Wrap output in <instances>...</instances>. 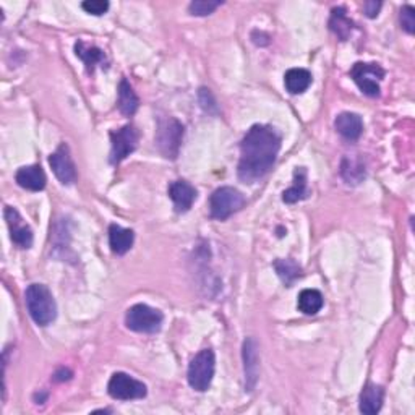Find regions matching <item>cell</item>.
<instances>
[{
    "label": "cell",
    "instance_id": "18",
    "mask_svg": "<svg viewBox=\"0 0 415 415\" xmlns=\"http://www.w3.org/2000/svg\"><path fill=\"white\" fill-rule=\"evenodd\" d=\"M286 90L291 94L305 93L312 85V74L305 69H291L284 75Z\"/></svg>",
    "mask_w": 415,
    "mask_h": 415
},
{
    "label": "cell",
    "instance_id": "3",
    "mask_svg": "<svg viewBox=\"0 0 415 415\" xmlns=\"http://www.w3.org/2000/svg\"><path fill=\"white\" fill-rule=\"evenodd\" d=\"M216 370V357L211 349H203L188 365V385L195 391H206L211 386Z\"/></svg>",
    "mask_w": 415,
    "mask_h": 415
},
{
    "label": "cell",
    "instance_id": "11",
    "mask_svg": "<svg viewBox=\"0 0 415 415\" xmlns=\"http://www.w3.org/2000/svg\"><path fill=\"white\" fill-rule=\"evenodd\" d=\"M243 375H245V391L252 392L259 378V356L258 344L253 337H247L242 347Z\"/></svg>",
    "mask_w": 415,
    "mask_h": 415
},
{
    "label": "cell",
    "instance_id": "9",
    "mask_svg": "<svg viewBox=\"0 0 415 415\" xmlns=\"http://www.w3.org/2000/svg\"><path fill=\"white\" fill-rule=\"evenodd\" d=\"M352 80L370 98L380 96V81L385 78V70L378 64L357 62L351 70Z\"/></svg>",
    "mask_w": 415,
    "mask_h": 415
},
{
    "label": "cell",
    "instance_id": "20",
    "mask_svg": "<svg viewBox=\"0 0 415 415\" xmlns=\"http://www.w3.org/2000/svg\"><path fill=\"white\" fill-rule=\"evenodd\" d=\"M138 106H140V99H138L134 88L125 78H122L119 85V110L127 117H130L136 112Z\"/></svg>",
    "mask_w": 415,
    "mask_h": 415
},
{
    "label": "cell",
    "instance_id": "6",
    "mask_svg": "<svg viewBox=\"0 0 415 415\" xmlns=\"http://www.w3.org/2000/svg\"><path fill=\"white\" fill-rule=\"evenodd\" d=\"M184 138V125L175 119H165L159 122L156 145L164 158L175 159Z\"/></svg>",
    "mask_w": 415,
    "mask_h": 415
},
{
    "label": "cell",
    "instance_id": "4",
    "mask_svg": "<svg viewBox=\"0 0 415 415\" xmlns=\"http://www.w3.org/2000/svg\"><path fill=\"white\" fill-rule=\"evenodd\" d=\"M163 313L159 310L145 305V303H136L125 315L127 328L135 331V333L154 334L161 329L163 326Z\"/></svg>",
    "mask_w": 415,
    "mask_h": 415
},
{
    "label": "cell",
    "instance_id": "25",
    "mask_svg": "<svg viewBox=\"0 0 415 415\" xmlns=\"http://www.w3.org/2000/svg\"><path fill=\"white\" fill-rule=\"evenodd\" d=\"M341 174L347 180V184H358V182H361L365 177V169L362 168L361 164L349 161V159H344V161H342Z\"/></svg>",
    "mask_w": 415,
    "mask_h": 415
},
{
    "label": "cell",
    "instance_id": "1",
    "mask_svg": "<svg viewBox=\"0 0 415 415\" xmlns=\"http://www.w3.org/2000/svg\"><path fill=\"white\" fill-rule=\"evenodd\" d=\"M281 149V136L273 127L253 125L243 136L240 145L239 179L245 184H255L263 179L276 163Z\"/></svg>",
    "mask_w": 415,
    "mask_h": 415
},
{
    "label": "cell",
    "instance_id": "13",
    "mask_svg": "<svg viewBox=\"0 0 415 415\" xmlns=\"http://www.w3.org/2000/svg\"><path fill=\"white\" fill-rule=\"evenodd\" d=\"M169 197L174 201L177 213H187L197 200V190L187 180H175L169 185Z\"/></svg>",
    "mask_w": 415,
    "mask_h": 415
},
{
    "label": "cell",
    "instance_id": "29",
    "mask_svg": "<svg viewBox=\"0 0 415 415\" xmlns=\"http://www.w3.org/2000/svg\"><path fill=\"white\" fill-rule=\"evenodd\" d=\"M380 8H381L380 2H365V5H363L365 15H367L368 18H375V16L378 15Z\"/></svg>",
    "mask_w": 415,
    "mask_h": 415
},
{
    "label": "cell",
    "instance_id": "12",
    "mask_svg": "<svg viewBox=\"0 0 415 415\" xmlns=\"http://www.w3.org/2000/svg\"><path fill=\"white\" fill-rule=\"evenodd\" d=\"M5 221L10 229V239L20 248H30L33 245V230L28 226L20 213L12 206H5Z\"/></svg>",
    "mask_w": 415,
    "mask_h": 415
},
{
    "label": "cell",
    "instance_id": "14",
    "mask_svg": "<svg viewBox=\"0 0 415 415\" xmlns=\"http://www.w3.org/2000/svg\"><path fill=\"white\" fill-rule=\"evenodd\" d=\"M16 184H18L21 188L25 190H31V192H41L46 187V174L41 165H25V168H20L18 173L15 175Z\"/></svg>",
    "mask_w": 415,
    "mask_h": 415
},
{
    "label": "cell",
    "instance_id": "5",
    "mask_svg": "<svg viewBox=\"0 0 415 415\" xmlns=\"http://www.w3.org/2000/svg\"><path fill=\"white\" fill-rule=\"evenodd\" d=\"M245 204V197L232 187H221L213 192L209 198V209H211V218L218 221H224L230 218L232 214L240 211Z\"/></svg>",
    "mask_w": 415,
    "mask_h": 415
},
{
    "label": "cell",
    "instance_id": "8",
    "mask_svg": "<svg viewBox=\"0 0 415 415\" xmlns=\"http://www.w3.org/2000/svg\"><path fill=\"white\" fill-rule=\"evenodd\" d=\"M107 392L110 397L119 401H131V399H143L148 394L146 385H143L141 381L135 380L134 376L127 373H114L110 376Z\"/></svg>",
    "mask_w": 415,
    "mask_h": 415
},
{
    "label": "cell",
    "instance_id": "27",
    "mask_svg": "<svg viewBox=\"0 0 415 415\" xmlns=\"http://www.w3.org/2000/svg\"><path fill=\"white\" fill-rule=\"evenodd\" d=\"M401 26L402 30L409 33V35H414L415 33V8L411 7V5H406V7L401 8Z\"/></svg>",
    "mask_w": 415,
    "mask_h": 415
},
{
    "label": "cell",
    "instance_id": "24",
    "mask_svg": "<svg viewBox=\"0 0 415 415\" xmlns=\"http://www.w3.org/2000/svg\"><path fill=\"white\" fill-rule=\"evenodd\" d=\"M274 269L286 286H292L302 276V268L291 258L276 259Z\"/></svg>",
    "mask_w": 415,
    "mask_h": 415
},
{
    "label": "cell",
    "instance_id": "7",
    "mask_svg": "<svg viewBox=\"0 0 415 415\" xmlns=\"http://www.w3.org/2000/svg\"><path fill=\"white\" fill-rule=\"evenodd\" d=\"M138 130L134 125H125L120 130L110 131V164L117 165L130 156L138 146Z\"/></svg>",
    "mask_w": 415,
    "mask_h": 415
},
{
    "label": "cell",
    "instance_id": "19",
    "mask_svg": "<svg viewBox=\"0 0 415 415\" xmlns=\"http://www.w3.org/2000/svg\"><path fill=\"white\" fill-rule=\"evenodd\" d=\"M75 54L76 57H80L83 60V64L86 65V70L90 71V74H93L96 65L106 64V54H104L101 49L96 46H88V44L83 41H78L75 44Z\"/></svg>",
    "mask_w": 415,
    "mask_h": 415
},
{
    "label": "cell",
    "instance_id": "28",
    "mask_svg": "<svg viewBox=\"0 0 415 415\" xmlns=\"http://www.w3.org/2000/svg\"><path fill=\"white\" fill-rule=\"evenodd\" d=\"M81 8L85 10L86 13L99 16L104 15L109 10V2L107 0H86V2L81 4Z\"/></svg>",
    "mask_w": 415,
    "mask_h": 415
},
{
    "label": "cell",
    "instance_id": "30",
    "mask_svg": "<svg viewBox=\"0 0 415 415\" xmlns=\"http://www.w3.org/2000/svg\"><path fill=\"white\" fill-rule=\"evenodd\" d=\"M71 378V372L67 368H60L55 372L54 375V380L55 381H65V380H70Z\"/></svg>",
    "mask_w": 415,
    "mask_h": 415
},
{
    "label": "cell",
    "instance_id": "16",
    "mask_svg": "<svg viewBox=\"0 0 415 415\" xmlns=\"http://www.w3.org/2000/svg\"><path fill=\"white\" fill-rule=\"evenodd\" d=\"M135 234L131 229H124L117 224H110L109 228V245L115 255H125L134 247Z\"/></svg>",
    "mask_w": 415,
    "mask_h": 415
},
{
    "label": "cell",
    "instance_id": "17",
    "mask_svg": "<svg viewBox=\"0 0 415 415\" xmlns=\"http://www.w3.org/2000/svg\"><path fill=\"white\" fill-rule=\"evenodd\" d=\"M385 391L381 386L367 385L361 394V412L373 415L378 414L381 406H383Z\"/></svg>",
    "mask_w": 415,
    "mask_h": 415
},
{
    "label": "cell",
    "instance_id": "15",
    "mask_svg": "<svg viewBox=\"0 0 415 415\" xmlns=\"http://www.w3.org/2000/svg\"><path fill=\"white\" fill-rule=\"evenodd\" d=\"M334 127L337 134L351 141L361 138L363 131V122L361 119V115L352 114V112H342L337 115L334 120Z\"/></svg>",
    "mask_w": 415,
    "mask_h": 415
},
{
    "label": "cell",
    "instance_id": "10",
    "mask_svg": "<svg viewBox=\"0 0 415 415\" xmlns=\"http://www.w3.org/2000/svg\"><path fill=\"white\" fill-rule=\"evenodd\" d=\"M49 164H51L52 173L60 180V184L71 185L76 180V169L74 159H71L70 149L65 143H62V145L55 149V153L51 154Z\"/></svg>",
    "mask_w": 415,
    "mask_h": 415
},
{
    "label": "cell",
    "instance_id": "2",
    "mask_svg": "<svg viewBox=\"0 0 415 415\" xmlns=\"http://www.w3.org/2000/svg\"><path fill=\"white\" fill-rule=\"evenodd\" d=\"M25 300L28 312H30V317L37 326L51 325L55 317H57V305H55L54 296L52 292L47 289V286H28Z\"/></svg>",
    "mask_w": 415,
    "mask_h": 415
},
{
    "label": "cell",
    "instance_id": "23",
    "mask_svg": "<svg viewBox=\"0 0 415 415\" xmlns=\"http://www.w3.org/2000/svg\"><path fill=\"white\" fill-rule=\"evenodd\" d=\"M329 28L341 41H346L353 30V23L347 18L346 10L339 7L333 10V15H331L329 20Z\"/></svg>",
    "mask_w": 415,
    "mask_h": 415
},
{
    "label": "cell",
    "instance_id": "21",
    "mask_svg": "<svg viewBox=\"0 0 415 415\" xmlns=\"http://www.w3.org/2000/svg\"><path fill=\"white\" fill-rule=\"evenodd\" d=\"M308 197L307 190V170L300 168L294 173V185L282 193V201L287 204L297 203L303 200V198Z\"/></svg>",
    "mask_w": 415,
    "mask_h": 415
},
{
    "label": "cell",
    "instance_id": "22",
    "mask_svg": "<svg viewBox=\"0 0 415 415\" xmlns=\"http://www.w3.org/2000/svg\"><path fill=\"white\" fill-rule=\"evenodd\" d=\"M323 296L317 289H305L298 294L297 307L303 315H317L323 308Z\"/></svg>",
    "mask_w": 415,
    "mask_h": 415
},
{
    "label": "cell",
    "instance_id": "26",
    "mask_svg": "<svg viewBox=\"0 0 415 415\" xmlns=\"http://www.w3.org/2000/svg\"><path fill=\"white\" fill-rule=\"evenodd\" d=\"M221 5L223 2H219V0H195V2L188 5V12L193 16H206L211 15Z\"/></svg>",
    "mask_w": 415,
    "mask_h": 415
}]
</instances>
